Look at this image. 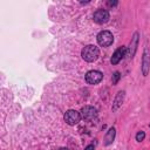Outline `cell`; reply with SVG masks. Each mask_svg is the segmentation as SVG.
<instances>
[{"instance_id":"cell-1","label":"cell","mask_w":150,"mask_h":150,"mask_svg":"<svg viewBox=\"0 0 150 150\" xmlns=\"http://www.w3.org/2000/svg\"><path fill=\"white\" fill-rule=\"evenodd\" d=\"M81 56L87 62H94L100 56V49L95 45H87L81 50Z\"/></svg>"},{"instance_id":"cell-2","label":"cell","mask_w":150,"mask_h":150,"mask_svg":"<svg viewBox=\"0 0 150 150\" xmlns=\"http://www.w3.org/2000/svg\"><path fill=\"white\" fill-rule=\"evenodd\" d=\"M97 43L101 47H109L114 42V35L109 30H102L97 34Z\"/></svg>"},{"instance_id":"cell-3","label":"cell","mask_w":150,"mask_h":150,"mask_svg":"<svg viewBox=\"0 0 150 150\" xmlns=\"http://www.w3.org/2000/svg\"><path fill=\"white\" fill-rule=\"evenodd\" d=\"M63 118H64V122L67 124H69V125H76L81 121L82 117H81V112H79V111H76L74 109H69V110H67L64 112Z\"/></svg>"},{"instance_id":"cell-4","label":"cell","mask_w":150,"mask_h":150,"mask_svg":"<svg viewBox=\"0 0 150 150\" xmlns=\"http://www.w3.org/2000/svg\"><path fill=\"white\" fill-rule=\"evenodd\" d=\"M103 74L100 70H89L86 74V82L88 84H97L102 81Z\"/></svg>"},{"instance_id":"cell-5","label":"cell","mask_w":150,"mask_h":150,"mask_svg":"<svg viewBox=\"0 0 150 150\" xmlns=\"http://www.w3.org/2000/svg\"><path fill=\"white\" fill-rule=\"evenodd\" d=\"M81 117L86 121H93L97 117V110L96 108L91 105H84L81 109Z\"/></svg>"},{"instance_id":"cell-6","label":"cell","mask_w":150,"mask_h":150,"mask_svg":"<svg viewBox=\"0 0 150 150\" xmlns=\"http://www.w3.org/2000/svg\"><path fill=\"white\" fill-rule=\"evenodd\" d=\"M141 69H142L143 76H148V74H149V71H150V52H149L148 47H145L144 50H143Z\"/></svg>"},{"instance_id":"cell-7","label":"cell","mask_w":150,"mask_h":150,"mask_svg":"<svg viewBox=\"0 0 150 150\" xmlns=\"http://www.w3.org/2000/svg\"><path fill=\"white\" fill-rule=\"evenodd\" d=\"M109 18H110L109 12H108L107 9H102V8L97 9V11L94 13V15H93V20H94L96 23H100V25L108 22V21H109Z\"/></svg>"},{"instance_id":"cell-8","label":"cell","mask_w":150,"mask_h":150,"mask_svg":"<svg viewBox=\"0 0 150 150\" xmlns=\"http://www.w3.org/2000/svg\"><path fill=\"white\" fill-rule=\"evenodd\" d=\"M138 40H139V34L137 32L134 33L132 38H131V41L129 43V48L127 50V54L129 56V59H132L136 54V50H137V47H138Z\"/></svg>"},{"instance_id":"cell-9","label":"cell","mask_w":150,"mask_h":150,"mask_svg":"<svg viewBox=\"0 0 150 150\" xmlns=\"http://www.w3.org/2000/svg\"><path fill=\"white\" fill-rule=\"evenodd\" d=\"M127 50H128V48L124 47V46L118 47V48L114 52V54H112V56H111V59H110L111 64H117V63L127 55Z\"/></svg>"},{"instance_id":"cell-10","label":"cell","mask_w":150,"mask_h":150,"mask_svg":"<svg viewBox=\"0 0 150 150\" xmlns=\"http://www.w3.org/2000/svg\"><path fill=\"white\" fill-rule=\"evenodd\" d=\"M124 96H125V91H124V90H120V91L116 94V96H115V98H114V102H112V107H111L112 111H116V110L122 105V103H123V101H124Z\"/></svg>"},{"instance_id":"cell-11","label":"cell","mask_w":150,"mask_h":150,"mask_svg":"<svg viewBox=\"0 0 150 150\" xmlns=\"http://www.w3.org/2000/svg\"><path fill=\"white\" fill-rule=\"evenodd\" d=\"M115 136H116V129L114 127L109 128V130L107 131V134L104 136V145H110L114 142Z\"/></svg>"},{"instance_id":"cell-12","label":"cell","mask_w":150,"mask_h":150,"mask_svg":"<svg viewBox=\"0 0 150 150\" xmlns=\"http://www.w3.org/2000/svg\"><path fill=\"white\" fill-rule=\"evenodd\" d=\"M120 79H121V74H120V71H115V73L112 74V77H111V82H112V84H117V82L120 81Z\"/></svg>"},{"instance_id":"cell-13","label":"cell","mask_w":150,"mask_h":150,"mask_svg":"<svg viewBox=\"0 0 150 150\" xmlns=\"http://www.w3.org/2000/svg\"><path fill=\"white\" fill-rule=\"evenodd\" d=\"M135 138H136V141H137V142H142V141H144V138H145V132H144L143 130L138 131V132L136 134Z\"/></svg>"},{"instance_id":"cell-14","label":"cell","mask_w":150,"mask_h":150,"mask_svg":"<svg viewBox=\"0 0 150 150\" xmlns=\"http://www.w3.org/2000/svg\"><path fill=\"white\" fill-rule=\"evenodd\" d=\"M117 4H118V2H117L116 0H115V1H108V2H107V5H108L109 7H115V6H117Z\"/></svg>"},{"instance_id":"cell-15","label":"cell","mask_w":150,"mask_h":150,"mask_svg":"<svg viewBox=\"0 0 150 150\" xmlns=\"http://www.w3.org/2000/svg\"><path fill=\"white\" fill-rule=\"evenodd\" d=\"M84 150H95V145L94 144H89L84 148Z\"/></svg>"},{"instance_id":"cell-16","label":"cell","mask_w":150,"mask_h":150,"mask_svg":"<svg viewBox=\"0 0 150 150\" xmlns=\"http://www.w3.org/2000/svg\"><path fill=\"white\" fill-rule=\"evenodd\" d=\"M57 150H69L68 148H60V149H57Z\"/></svg>"},{"instance_id":"cell-17","label":"cell","mask_w":150,"mask_h":150,"mask_svg":"<svg viewBox=\"0 0 150 150\" xmlns=\"http://www.w3.org/2000/svg\"><path fill=\"white\" fill-rule=\"evenodd\" d=\"M149 128H150V124H149Z\"/></svg>"}]
</instances>
